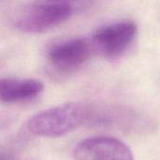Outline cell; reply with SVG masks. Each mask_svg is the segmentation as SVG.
<instances>
[{"label": "cell", "mask_w": 160, "mask_h": 160, "mask_svg": "<svg viewBox=\"0 0 160 160\" xmlns=\"http://www.w3.org/2000/svg\"><path fill=\"white\" fill-rule=\"evenodd\" d=\"M91 104L67 102L34 114L25 124L26 131L35 137L58 138L87 123Z\"/></svg>", "instance_id": "cell-1"}, {"label": "cell", "mask_w": 160, "mask_h": 160, "mask_svg": "<svg viewBox=\"0 0 160 160\" xmlns=\"http://www.w3.org/2000/svg\"><path fill=\"white\" fill-rule=\"evenodd\" d=\"M71 15L72 8L69 4L47 0L23 8L15 15L13 24L22 32L39 34L60 25Z\"/></svg>", "instance_id": "cell-2"}, {"label": "cell", "mask_w": 160, "mask_h": 160, "mask_svg": "<svg viewBox=\"0 0 160 160\" xmlns=\"http://www.w3.org/2000/svg\"><path fill=\"white\" fill-rule=\"evenodd\" d=\"M138 34L135 22L125 20L105 24L98 28L91 38L94 51L106 58L113 59L126 52Z\"/></svg>", "instance_id": "cell-3"}, {"label": "cell", "mask_w": 160, "mask_h": 160, "mask_svg": "<svg viewBox=\"0 0 160 160\" xmlns=\"http://www.w3.org/2000/svg\"><path fill=\"white\" fill-rule=\"evenodd\" d=\"M72 155L73 160H134L128 144L109 136H95L81 141Z\"/></svg>", "instance_id": "cell-4"}, {"label": "cell", "mask_w": 160, "mask_h": 160, "mask_svg": "<svg viewBox=\"0 0 160 160\" xmlns=\"http://www.w3.org/2000/svg\"><path fill=\"white\" fill-rule=\"evenodd\" d=\"M93 51L91 40L76 38L52 45L47 52V58L55 69L69 72L83 66Z\"/></svg>", "instance_id": "cell-5"}, {"label": "cell", "mask_w": 160, "mask_h": 160, "mask_svg": "<svg viewBox=\"0 0 160 160\" xmlns=\"http://www.w3.org/2000/svg\"><path fill=\"white\" fill-rule=\"evenodd\" d=\"M139 119V115L128 108L91 105L87 123L105 128L131 130L141 124Z\"/></svg>", "instance_id": "cell-6"}, {"label": "cell", "mask_w": 160, "mask_h": 160, "mask_svg": "<svg viewBox=\"0 0 160 160\" xmlns=\"http://www.w3.org/2000/svg\"><path fill=\"white\" fill-rule=\"evenodd\" d=\"M43 89L42 82L36 79L4 78L0 81V98L8 104L27 102L37 98Z\"/></svg>", "instance_id": "cell-7"}, {"label": "cell", "mask_w": 160, "mask_h": 160, "mask_svg": "<svg viewBox=\"0 0 160 160\" xmlns=\"http://www.w3.org/2000/svg\"><path fill=\"white\" fill-rule=\"evenodd\" d=\"M49 1H54V2H60V3L68 4V2H71V1H79V0H49Z\"/></svg>", "instance_id": "cell-8"}]
</instances>
